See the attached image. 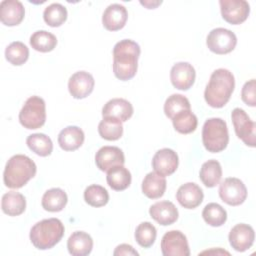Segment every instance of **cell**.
Masks as SVG:
<instances>
[{"label": "cell", "instance_id": "obj_16", "mask_svg": "<svg viewBox=\"0 0 256 256\" xmlns=\"http://www.w3.org/2000/svg\"><path fill=\"white\" fill-rule=\"evenodd\" d=\"M95 163L99 170L107 172L114 166L124 165L125 156L116 146H103L95 154Z\"/></svg>", "mask_w": 256, "mask_h": 256}, {"label": "cell", "instance_id": "obj_10", "mask_svg": "<svg viewBox=\"0 0 256 256\" xmlns=\"http://www.w3.org/2000/svg\"><path fill=\"white\" fill-rule=\"evenodd\" d=\"M161 252L164 256H189L190 249L186 236L179 230L166 232L161 240Z\"/></svg>", "mask_w": 256, "mask_h": 256}, {"label": "cell", "instance_id": "obj_39", "mask_svg": "<svg viewBox=\"0 0 256 256\" xmlns=\"http://www.w3.org/2000/svg\"><path fill=\"white\" fill-rule=\"evenodd\" d=\"M255 88L256 82L255 79H251L247 81L241 90V98L242 101L248 106L255 107L256 106V98H255Z\"/></svg>", "mask_w": 256, "mask_h": 256}, {"label": "cell", "instance_id": "obj_24", "mask_svg": "<svg viewBox=\"0 0 256 256\" xmlns=\"http://www.w3.org/2000/svg\"><path fill=\"white\" fill-rule=\"evenodd\" d=\"M167 182L164 176L158 173L149 172L142 181V192L150 199H157L164 195Z\"/></svg>", "mask_w": 256, "mask_h": 256}, {"label": "cell", "instance_id": "obj_13", "mask_svg": "<svg viewBox=\"0 0 256 256\" xmlns=\"http://www.w3.org/2000/svg\"><path fill=\"white\" fill-rule=\"evenodd\" d=\"M179 164L177 153L170 148L158 150L152 158V167L156 173L164 177L173 174Z\"/></svg>", "mask_w": 256, "mask_h": 256}, {"label": "cell", "instance_id": "obj_37", "mask_svg": "<svg viewBox=\"0 0 256 256\" xmlns=\"http://www.w3.org/2000/svg\"><path fill=\"white\" fill-rule=\"evenodd\" d=\"M134 236L137 243L141 247L149 248L154 244L156 240L157 230L152 223L148 221L142 222L137 226Z\"/></svg>", "mask_w": 256, "mask_h": 256}, {"label": "cell", "instance_id": "obj_18", "mask_svg": "<svg viewBox=\"0 0 256 256\" xmlns=\"http://www.w3.org/2000/svg\"><path fill=\"white\" fill-rule=\"evenodd\" d=\"M128 19L127 9L118 3L110 4L102 15V24L109 31L122 29Z\"/></svg>", "mask_w": 256, "mask_h": 256}, {"label": "cell", "instance_id": "obj_38", "mask_svg": "<svg viewBox=\"0 0 256 256\" xmlns=\"http://www.w3.org/2000/svg\"><path fill=\"white\" fill-rule=\"evenodd\" d=\"M190 102L184 95L172 94L164 103V113L168 118L172 119L179 112L190 110Z\"/></svg>", "mask_w": 256, "mask_h": 256}, {"label": "cell", "instance_id": "obj_6", "mask_svg": "<svg viewBox=\"0 0 256 256\" xmlns=\"http://www.w3.org/2000/svg\"><path fill=\"white\" fill-rule=\"evenodd\" d=\"M46 105L39 96L29 97L19 112V122L26 129H38L45 124Z\"/></svg>", "mask_w": 256, "mask_h": 256}, {"label": "cell", "instance_id": "obj_14", "mask_svg": "<svg viewBox=\"0 0 256 256\" xmlns=\"http://www.w3.org/2000/svg\"><path fill=\"white\" fill-rule=\"evenodd\" d=\"M196 72L194 67L188 62H177L170 71L172 85L179 90H188L195 82Z\"/></svg>", "mask_w": 256, "mask_h": 256}, {"label": "cell", "instance_id": "obj_15", "mask_svg": "<svg viewBox=\"0 0 256 256\" xmlns=\"http://www.w3.org/2000/svg\"><path fill=\"white\" fill-rule=\"evenodd\" d=\"M228 239L231 247L235 251L244 252L248 250L254 243V229L248 224L239 223L230 230Z\"/></svg>", "mask_w": 256, "mask_h": 256}, {"label": "cell", "instance_id": "obj_19", "mask_svg": "<svg viewBox=\"0 0 256 256\" xmlns=\"http://www.w3.org/2000/svg\"><path fill=\"white\" fill-rule=\"evenodd\" d=\"M25 16L23 4L18 0H3L0 3V20L6 26H16Z\"/></svg>", "mask_w": 256, "mask_h": 256}, {"label": "cell", "instance_id": "obj_17", "mask_svg": "<svg viewBox=\"0 0 256 256\" xmlns=\"http://www.w3.org/2000/svg\"><path fill=\"white\" fill-rule=\"evenodd\" d=\"M204 198L202 189L193 182H187L181 185L176 192V199L179 204L186 209L198 207Z\"/></svg>", "mask_w": 256, "mask_h": 256}, {"label": "cell", "instance_id": "obj_1", "mask_svg": "<svg viewBox=\"0 0 256 256\" xmlns=\"http://www.w3.org/2000/svg\"><path fill=\"white\" fill-rule=\"evenodd\" d=\"M140 53V46L131 39L117 42L113 48V73L115 77L122 81L132 79L137 73Z\"/></svg>", "mask_w": 256, "mask_h": 256}, {"label": "cell", "instance_id": "obj_8", "mask_svg": "<svg viewBox=\"0 0 256 256\" xmlns=\"http://www.w3.org/2000/svg\"><path fill=\"white\" fill-rule=\"evenodd\" d=\"M231 118L237 137L241 139L247 146L255 147V122L252 121L248 114L241 108H234L231 113Z\"/></svg>", "mask_w": 256, "mask_h": 256}, {"label": "cell", "instance_id": "obj_9", "mask_svg": "<svg viewBox=\"0 0 256 256\" xmlns=\"http://www.w3.org/2000/svg\"><path fill=\"white\" fill-rule=\"evenodd\" d=\"M219 197L230 206H238L247 198V189L244 183L236 177H228L219 185Z\"/></svg>", "mask_w": 256, "mask_h": 256}, {"label": "cell", "instance_id": "obj_7", "mask_svg": "<svg viewBox=\"0 0 256 256\" xmlns=\"http://www.w3.org/2000/svg\"><path fill=\"white\" fill-rule=\"evenodd\" d=\"M206 44L211 52L223 55L234 50L237 44V37L231 30L219 27L209 32Z\"/></svg>", "mask_w": 256, "mask_h": 256}, {"label": "cell", "instance_id": "obj_34", "mask_svg": "<svg viewBox=\"0 0 256 256\" xmlns=\"http://www.w3.org/2000/svg\"><path fill=\"white\" fill-rule=\"evenodd\" d=\"M29 57L28 47L20 42L14 41L10 43L5 49V58L6 60L14 66H20L24 64Z\"/></svg>", "mask_w": 256, "mask_h": 256}, {"label": "cell", "instance_id": "obj_33", "mask_svg": "<svg viewBox=\"0 0 256 256\" xmlns=\"http://www.w3.org/2000/svg\"><path fill=\"white\" fill-rule=\"evenodd\" d=\"M202 217L208 225L212 227H220L227 220V212L220 204L212 202L204 207Z\"/></svg>", "mask_w": 256, "mask_h": 256}, {"label": "cell", "instance_id": "obj_25", "mask_svg": "<svg viewBox=\"0 0 256 256\" xmlns=\"http://www.w3.org/2000/svg\"><path fill=\"white\" fill-rule=\"evenodd\" d=\"M1 208L8 216L21 215L26 209V199L19 192L9 191L2 196Z\"/></svg>", "mask_w": 256, "mask_h": 256}, {"label": "cell", "instance_id": "obj_31", "mask_svg": "<svg viewBox=\"0 0 256 256\" xmlns=\"http://www.w3.org/2000/svg\"><path fill=\"white\" fill-rule=\"evenodd\" d=\"M31 47L39 52H50L57 45V38L54 34L46 30H38L30 37Z\"/></svg>", "mask_w": 256, "mask_h": 256}, {"label": "cell", "instance_id": "obj_23", "mask_svg": "<svg viewBox=\"0 0 256 256\" xmlns=\"http://www.w3.org/2000/svg\"><path fill=\"white\" fill-rule=\"evenodd\" d=\"M85 135L78 126H67L58 135V144L64 151H74L80 148L84 142Z\"/></svg>", "mask_w": 256, "mask_h": 256}, {"label": "cell", "instance_id": "obj_20", "mask_svg": "<svg viewBox=\"0 0 256 256\" xmlns=\"http://www.w3.org/2000/svg\"><path fill=\"white\" fill-rule=\"evenodd\" d=\"M149 214L158 224L168 226L178 219V209L170 201H159L151 205Z\"/></svg>", "mask_w": 256, "mask_h": 256}, {"label": "cell", "instance_id": "obj_32", "mask_svg": "<svg viewBox=\"0 0 256 256\" xmlns=\"http://www.w3.org/2000/svg\"><path fill=\"white\" fill-rule=\"evenodd\" d=\"M174 129L181 134H189L196 130L198 120L191 110H184L176 114L172 119Z\"/></svg>", "mask_w": 256, "mask_h": 256}, {"label": "cell", "instance_id": "obj_28", "mask_svg": "<svg viewBox=\"0 0 256 256\" xmlns=\"http://www.w3.org/2000/svg\"><path fill=\"white\" fill-rule=\"evenodd\" d=\"M199 177L206 187H215L222 178L221 164L214 159L204 162L200 168Z\"/></svg>", "mask_w": 256, "mask_h": 256}, {"label": "cell", "instance_id": "obj_4", "mask_svg": "<svg viewBox=\"0 0 256 256\" xmlns=\"http://www.w3.org/2000/svg\"><path fill=\"white\" fill-rule=\"evenodd\" d=\"M64 225L58 218L43 219L31 228L30 240L35 248L47 250L53 248L64 235Z\"/></svg>", "mask_w": 256, "mask_h": 256}, {"label": "cell", "instance_id": "obj_40", "mask_svg": "<svg viewBox=\"0 0 256 256\" xmlns=\"http://www.w3.org/2000/svg\"><path fill=\"white\" fill-rule=\"evenodd\" d=\"M114 256H121V255H139V253L129 244H120L118 245L114 252H113Z\"/></svg>", "mask_w": 256, "mask_h": 256}, {"label": "cell", "instance_id": "obj_26", "mask_svg": "<svg viewBox=\"0 0 256 256\" xmlns=\"http://www.w3.org/2000/svg\"><path fill=\"white\" fill-rule=\"evenodd\" d=\"M68 201L66 192L61 188H51L47 190L41 200L44 210L49 212H59L64 209Z\"/></svg>", "mask_w": 256, "mask_h": 256}, {"label": "cell", "instance_id": "obj_36", "mask_svg": "<svg viewBox=\"0 0 256 256\" xmlns=\"http://www.w3.org/2000/svg\"><path fill=\"white\" fill-rule=\"evenodd\" d=\"M84 200L92 207H102L108 203L109 194L103 186L93 184L85 189Z\"/></svg>", "mask_w": 256, "mask_h": 256}, {"label": "cell", "instance_id": "obj_11", "mask_svg": "<svg viewBox=\"0 0 256 256\" xmlns=\"http://www.w3.org/2000/svg\"><path fill=\"white\" fill-rule=\"evenodd\" d=\"M219 5L223 19L233 25L243 23L250 13V5L245 0H220Z\"/></svg>", "mask_w": 256, "mask_h": 256}, {"label": "cell", "instance_id": "obj_30", "mask_svg": "<svg viewBox=\"0 0 256 256\" xmlns=\"http://www.w3.org/2000/svg\"><path fill=\"white\" fill-rule=\"evenodd\" d=\"M26 144L32 152L41 157L49 156L53 150L52 140L44 133L29 135L26 139Z\"/></svg>", "mask_w": 256, "mask_h": 256}, {"label": "cell", "instance_id": "obj_5", "mask_svg": "<svg viewBox=\"0 0 256 256\" xmlns=\"http://www.w3.org/2000/svg\"><path fill=\"white\" fill-rule=\"evenodd\" d=\"M202 142L208 152L218 153L223 151L229 142L226 122L217 117L207 119L202 128Z\"/></svg>", "mask_w": 256, "mask_h": 256}, {"label": "cell", "instance_id": "obj_29", "mask_svg": "<svg viewBox=\"0 0 256 256\" xmlns=\"http://www.w3.org/2000/svg\"><path fill=\"white\" fill-rule=\"evenodd\" d=\"M98 133L105 140H118L123 134L122 122L113 117H103L98 125Z\"/></svg>", "mask_w": 256, "mask_h": 256}, {"label": "cell", "instance_id": "obj_2", "mask_svg": "<svg viewBox=\"0 0 256 256\" xmlns=\"http://www.w3.org/2000/svg\"><path fill=\"white\" fill-rule=\"evenodd\" d=\"M235 88V78L231 71L224 68L212 72L204 91L206 103L213 108H222L230 100Z\"/></svg>", "mask_w": 256, "mask_h": 256}, {"label": "cell", "instance_id": "obj_27", "mask_svg": "<svg viewBox=\"0 0 256 256\" xmlns=\"http://www.w3.org/2000/svg\"><path fill=\"white\" fill-rule=\"evenodd\" d=\"M107 183L115 191H123L131 184V173L123 165L114 166L107 171Z\"/></svg>", "mask_w": 256, "mask_h": 256}, {"label": "cell", "instance_id": "obj_35", "mask_svg": "<svg viewBox=\"0 0 256 256\" xmlns=\"http://www.w3.org/2000/svg\"><path fill=\"white\" fill-rule=\"evenodd\" d=\"M67 9L60 3H52L43 12L45 23L51 27L61 26L67 19Z\"/></svg>", "mask_w": 256, "mask_h": 256}, {"label": "cell", "instance_id": "obj_21", "mask_svg": "<svg viewBox=\"0 0 256 256\" xmlns=\"http://www.w3.org/2000/svg\"><path fill=\"white\" fill-rule=\"evenodd\" d=\"M132 104L123 98H113L106 102L102 108L103 117H113L121 122L127 121L133 115Z\"/></svg>", "mask_w": 256, "mask_h": 256}, {"label": "cell", "instance_id": "obj_41", "mask_svg": "<svg viewBox=\"0 0 256 256\" xmlns=\"http://www.w3.org/2000/svg\"><path fill=\"white\" fill-rule=\"evenodd\" d=\"M141 3V5H143V6H145L146 8H148V9H154V8H156L158 5H160L161 3H162V1H156V2H151V1H141L140 2Z\"/></svg>", "mask_w": 256, "mask_h": 256}, {"label": "cell", "instance_id": "obj_12", "mask_svg": "<svg viewBox=\"0 0 256 256\" xmlns=\"http://www.w3.org/2000/svg\"><path fill=\"white\" fill-rule=\"evenodd\" d=\"M95 85L93 76L86 71H77L68 80V90L75 99H83L89 96Z\"/></svg>", "mask_w": 256, "mask_h": 256}, {"label": "cell", "instance_id": "obj_3", "mask_svg": "<svg viewBox=\"0 0 256 256\" xmlns=\"http://www.w3.org/2000/svg\"><path fill=\"white\" fill-rule=\"evenodd\" d=\"M37 172L35 162L26 155H13L6 163L3 181L6 187L11 189H19L27 184Z\"/></svg>", "mask_w": 256, "mask_h": 256}, {"label": "cell", "instance_id": "obj_22", "mask_svg": "<svg viewBox=\"0 0 256 256\" xmlns=\"http://www.w3.org/2000/svg\"><path fill=\"white\" fill-rule=\"evenodd\" d=\"M67 248L72 256H86L92 251L93 239L84 231H75L67 240Z\"/></svg>", "mask_w": 256, "mask_h": 256}]
</instances>
